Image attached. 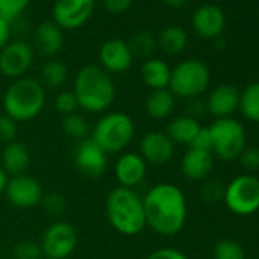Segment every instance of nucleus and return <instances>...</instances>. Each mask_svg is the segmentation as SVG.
Segmentation results:
<instances>
[{"instance_id":"1","label":"nucleus","mask_w":259,"mask_h":259,"mask_svg":"<svg viewBox=\"0 0 259 259\" xmlns=\"http://www.w3.org/2000/svg\"><path fill=\"white\" fill-rule=\"evenodd\" d=\"M147 226L162 236L177 235L186 223L188 204L183 191L172 183H159L142 197Z\"/></svg>"},{"instance_id":"2","label":"nucleus","mask_w":259,"mask_h":259,"mask_svg":"<svg viewBox=\"0 0 259 259\" xmlns=\"http://www.w3.org/2000/svg\"><path fill=\"white\" fill-rule=\"evenodd\" d=\"M105 215L110 226L123 236H136L147 227L144 200L130 188L117 186L108 192Z\"/></svg>"},{"instance_id":"3","label":"nucleus","mask_w":259,"mask_h":259,"mask_svg":"<svg viewBox=\"0 0 259 259\" xmlns=\"http://www.w3.org/2000/svg\"><path fill=\"white\" fill-rule=\"evenodd\" d=\"M73 93L79 108L89 113H102L113 104L116 87L110 73H107L101 66L87 64L75 78Z\"/></svg>"},{"instance_id":"4","label":"nucleus","mask_w":259,"mask_h":259,"mask_svg":"<svg viewBox=\"0 0 259 259\" xmlns=\"http://www.w3.org/2000/svg\"><path fill=\"white\" fill-rule=\"evenodd\" d=\"M4 111L7 116L19 122L35 119L45 108L46 90L43 84L34 78H19L7 89L4 95Z\"/></svg>"},{"instance_id":"5","label":"nucleus","mask_w":259,"mask_h":259,"mask_svg":"<svg viewBox=\"0 0 259 259\" xmlns=\"http://www.w3.org/2000/svg\"><path fill=\"white\" fill-rule=\"evenodd\" d=\"M135 133L136 126L132 116L123 111H110L96 120L89 138L107 154H117L132 144Z\"/></svg>"},{"instance_id":"6","label":"nucleus","mask_w":259,"mask_h":259,"mask_svg":"<svg viewBox=\"0 0 259 259\" xmlns=\"http://www.w3.org/2000/svg\"><path fill=\"white\" fill-rule=\"evenodd\" d=\"M210 82V72L200 60H185L171 70L169 90L174 96L194 99L203 95Z\"/></svg>"},{"instance_id":"7","label":"nucleus","mask_w":259,"mask_h":259,"mask_svg":"<svg viewBox=\"0 0 259 259\" xmlns=\"http://www.w3.org/2000/svg\"><path fill=\"white\" fill-rule=\"evenodd\" d=\"M209 132L212 138V153L220 159L226 162L236 160L245 150V130L238 120L232 117L217 119L209 126Z\"/></svg>"},{"instance_id":"8","label":"nucleus","mask_w":259,"mask_h":259,"mask_svg":"<svg viewBox=\"0 0 259 259\" xmlns=\"http://www.w3.org/2000/svg\"><path fill=\"white\" fill-rule=\"evenodd\" d=\"M224 201L227 207L239 215L248 217L259 210V179L251 174H242L235 177L224 192Z\"/></svg>"},{"instance_id":"9","label":"nucleus","mask_w":259,"mask_h":259,"mask_svg":"<svg viewBox=\"0 0 259 259\" xmlns=\"http://www.w3.org/2000/svg\"><path fill=\"white\" fill-rule=\"evenodd\" d=\"M43 257L48 259H67L78 245L76 229L67 221H57L48 226L41 238Z\"/></svg>"},{"instance_id":"10","label":"nucleus","mask_w":259,"mask_h":259,"mask_svg":"<svg viewBox=\"0 0 259 259\" xmlns=\"http://www.w3.org/2000/svg\"><path fill=\"white\" fill-rule=\"evenodd\" d=\"M73 163L84 177L98 179L107 171L108 154L90 138H85L73 150Z\"/></svg>"},{"instance_id":"11","label":"nucleus","mask_w":259,"mask_h":259,"mask_svg":"<svg viewBox=\"0 0 259 259\" xmlns=\"http://www.w3.org/2000/svg\"><path fill=\"white\" fill-rule=\"evenodd\" d=\"M5 195L8 201L19 209H32L43 200V188L40 182L31 176L22 174L10 177Z\"/></svg>"},{"instance_id":"12","label":"nucleus","mask_w":259,"mask_h":259,"mask_svg":"<svg viewBox=\"0 0 259 259\" xmlns=\"http://www.w3.org/2000/svg\"><path fill=\"white\" fill-rule=\"evenodd\" d=\"M34 61V51L25 41L8 43L0 51V72L8 78H23Z\"/></svg>"},{"instance_id":"13","label":"nucleus","mask_w":259,"mask_h":259,"mask_svg":"<svg viewBox=\"0 0 259 259\" xmlns=\"http://www.w3.org/2000/svg\"><path fill=\"white\" fill-rule=\"evenodd\" d=\"M95 0H57L54 5V22L61 29L81 28L92 16Z\"/></svg>"},{"instance_id":"14","label":"nucleus","mask_w":259,"mask_h":259,"mask_svg":"<svg viewBox=\"0 0 259 259\" xmlns=\"http://www.w3.org/2000/svg\"><path fill=\"white\" fill-rule=\"evenodd\" d=\"M139 150L147 163L166 165L176 154V144L163 132H150L142 136Z\"/></svg>"},{"instance_id":"15","label":"nucleus","mask_w":259,"mask_h":259,"mask_svg":"<svg viewBox=\"0 0 259 259\" xmlns=\"http://www.w3.org/2000/svg\"><path fill=\"white\" fill-rule=\"evenodd\" d=\"M133 52L128 43L119 38L107 40L99 49L101 67L107 73H122L126 72L133 64Z\"/></svg>"},{"instance_id":"16","label":"nucleus","mask_w":259,"mask_h":259,"mask_svg":"<svg viewBox=\"0 0 259 259\" xmlns=\"http://www.w3.org/2000/svg\"><path fill=\"white\" fill-rule=\"evenodd\" d=\"M147 162L139 153H123L114 163V176L122 188L135 189L141 185L147 176Z\"/></svg>"},{"instance_id":"17","label":"nucleus","mask_w":259,"mask_h":259,"mask_svg":"<svg viewBox=\"0 0 259 259\" xmlns=\"http://www.w3.org/2000/svg\"><path fill=\"white\" fill-rule=\"evenodd\" d=\"M192 28L200 37L213 40L223 35L226 28V16L220 7L204 4L195 10L192 16Z\"/></svg>"},{"instance_id":"18","label":"nucleus","mask_w":259,"mask_h":259,"mask_svg":"<svg viewBox=\"0 0 259 259\" xmlns=\"http://www.w3.org/2000/svg\"><path fill=\"white\" fill-rule=\"evenodd\" d=\"M207 111L217 119L230 117L239 108V92L230 84L217 85L207 96Z\"/></svg>"},{"instance_id":"19","label":"nucleus","mask_w":259,"mask_h":259,"mask_svg":"<svg viewBox=\"0 0 259 259\" xmlns=\"http://www.w3.org/2000/svg\"><path fill=\"white\" fill-rule=\"evenodd\" d=\"M31 165V154L25 144L14 141L5 145L2 156H0V168L8 176L16 177L28 171Z\"/></svg>"},{"instance_id":"20","label":"nucleus","mask_w":259,"mask_h":259,"mask_svg":"<svg viewBox=\"0 0 259 259\" xmlns=\"http://www.w3.org/2000/svg\"><path fill=\"white\" fill-rule=\"evenodd\" d=\"M180 168H182L183 176L188 180L200 182V180L206 179L213 168L212 153L188 148V151L185 153V156L182 159Z\"/></svg>"},{"instance_id":"21","label":"nucleus","mask_w":259,"mask_h":259,"mask_svg":"<svg viewBox=\"0 0 259 259\" xmlns=\"http://www.w3.org/2000/svg\"><path fill=\"white\" fill-rule=\"evenodd\" d=\"M35 43L45 57H55L64 43L63 29L55 22H43L35 31Z\"/></svg>"},{"instance_id":"22","label":"nucleus","mask_w":259,"mask_h":259,"mask_svg":"<svg viewBox=\"0 0 259 259\" xmlns=\"http://www.w3.org/2000/svg\"><path fill=\"white\" fill-rule=\"evenodd\" d=\"M142 81L151 90H162L169 87L171 67L159 58H150L142 64L141 69Z\"/></svg>"},{"instance_id":"23","label":"nucleus","mask_w":259,"mask_h":259,"mask_svg":"<svg viewBox=\"0 0 259 259\" xmlns=\"http://www.w3.org/2000/svg\"><path fill=\"white\" fill-rule=\"evenodd\" d=\"M176 107V96L169 89L151 90L145 101V111L150 117L162 120L172 114Z\"/></svg>"},{"instance_id":"24","label":"nucleus","mask_w":259,"mask_h":259,"mask_svg":"<svg viewBox=\"0 0 259 259\" xmlns=\"http://www.w3.org/2000/svg\"><path fill=\"white\" fill-rule=\"evenodd\" d=\"M201 128L200 122L194 117H189L186 114L174 117L168 128H166V136L174 142V144H182V145H189L198 130Z\"/></svg>"},{"instance_id":"25","label":"nucleus","mask_w":259,"mask_h":259,"mask_svg":"<svg viewBox=\"0 0 259 259\" xmlns=\"http://www.w3.org/2000/svg\"><path fill=\"white\" fill-rule=\"evenodd\" d=\"M159 45L166 54H171V55L180 54L185 51L188 45V34L180 26H176V25L166 26L165 29H162L159 35Z\"/></svg>"},{"instance_id":"26","label":"nucleus","mask_w":259,"mask_h":259,"mask_svg":"<svg viewBox=\"0 0 259 259\" xmlns=\"http://www.w3.org/2000/svg\"><path fill=\"white\" fill-rule=\"evenodd\" d=\"M239 110L251 122H259V82L248 84L239 93Z\"/></svg>"},{"instance_id":"27","label":"nucleus","mask_w":259,"mask_h":259,"mask_svg":"<svg viewBox=\"0 0 259 259\" xmlns=\"http://www.w3.org/2000/svg\"><path fill=\"white\" fill-rule=\"evenodd\" d=\"M67 79V67L63 61L51 60L41 70V84L48 89H58Z\"/></svg>"},{"instance_id":"28","label":"nucleus","mask_w":259,"mask_h":259,"mask_svg":"<svg viewBox=\"0 0 259 259\" xmlns=\"http://www.w3.org/2000/svg\"><path fill=\"white\" fill-rule=\"evenodd\" d=\"M61 128L69 139L79 142V141L89 138V123H87L85 117L81 116L79 113L64 116L63 122H61Z\"/></svg>"},{"instance_id":"29","label":"nucleus","mask_w":259,"mask_h":259,"mask_svg":"<svg viewBox=\"0 0 259 259\" xmlns=\"http://www.w3.org/2000/svg\"><path fill=\"white\" fill-rule=\"evenodd\" d=\"M130 49L133 52V57H141L147 58L150 57L156 48H157V40L150 31H141L132 37V41L128 43Z\"/></svg>"},{"instance_id":"30","label":"nucleus","mask_w":259,"mask_h":259,"mask_svg":"<svg viewBox=\"0 0 259 259\" xmlns=\"http://www.w3.org/2000/svg\"><path fill=\"white\" fill-rule=\"evenodd\" d=\"M213 259H245V251L239 242L221 239L213 247Z\"/></svg>"},{"instance_id":"31","label":"nucleus","mask_w":259,"mask_h":259,"mask_svg":"<svg viewBox=\"0 0 259 259\" xmlns=\"http://www.w3.org/2000/svg\"><path fill=\"white\" fill-rule=\"evenodd\" d=\"M29 5V0H0V19L11 23L17 20Z\"/></svg>"},{"instance_id":"32","label":"nucleus","mask_w":259,"mask_h":259,"mask_svg":"<svg viewBox=\"0 0 259 259\" xmlns=\"http://www.w3.org/2000/svg\"><path fill=\"white\" fill-rule=\"evenodd\" d=\"M13 257L14 259H41L43 257L41 245L40 242L31 241V239L20 241L14 245Z\"/></svg>"},{"instance_id":"33","label":"nucleus","mask_w":259,"mask_h":259,"mask_svg":"<svg viewBox=\"0 0 259 259\" xmlns=\"http://www.w3.org/2000/svg\"><path fill=\"white\" fill-rule=\"evenodd\" d=\"M79 108L78 105V101H76V96L73 92H61L57 95L55 98V110L63 114V116H69V114H73L76 113V110Z\"/></svg>"},{"instance_id":"34","label":"nucleus","mask_w":259,"mask_h":259,"mask_svg":"<svg viewBox=\"0 0 259 259\" xmlns=\"http://www.w3.org/2000/svg\"><path fill=\"white\" fill-rule=\"evenodd\" d=\"M224 192H226V186L221 182L210 180L206 185H203V188H201V198L206 203H218V201L224 200Z\"/></svg>"},{"instance_id":"35","label":"nucleus","mask_w":259,"mask_h":259,"mask_svg":"<svg viewBox=\"0 0 259 259\" xmlns=\"http://www.w3.org/2000/svg\"><path fill=\"white\" fill-rule=\"evenodd\" d=\"M17 122L11 119L7 114L0 116V142H4L5 145L10 142L17 141Z\"/></svg>"},{"instance_id":"36","label":"nucleus","mask_w":259,"mask_h":259,"mask_svg":"<svg viewBox=\"0 0 259 259\" xmlns=\"http://www.w3.org/2000/svg\"><path fill=\"white\" fill-rule=\"evenodd\" d=\"M40 204H43L45 212H46L48 215H52V217L61 215V213L66 210V200H64L63 195H60V194L43 195V200H41Z\"/></svg>"},{"instance_id":"37","label":"nucleus","mask_w":259,"mask_h":259,"mask_svg":"<svg viewBox=\"0 0 259 259\" xmlns=\"http://www.w3.org/2000/svg\"><path fill=\"white\" fill-rule=\"evenodd\" d=\"M192 150H200V151H209L212 153V138H210V132L209 126H201L198 130V133L195 135V138L192 139V142L188 145Z\"/></svg>"},{"instance_id":"38","label":"nucleus","mask_w":259,"mask_h":259,"mask_svg":"<svg viewBox=\"0 0 259 259\" xmlns=\"http://www.w3.org/2000/svg\"><path fill=\"white\" fill-rule=\"evenodd\" d=\"M238 159L241 162V166L247 172L259 169V148H245Z\"/></svg>"},{"instance_id":"39","label":"nucleus","mask_w":259,"mask_h":259,"mask_svg":"<svg viewBox=\"0 0 259 259\" xmlns=\"http://www.w3.org/2000/svg\"><path fill=\"white\" fill-rule=\"evenodd\" d=\"M145 259H188L185 253H182L177 248H171V247H163V248H157L153 253H150Z\"/></svg>"},{"instance_id":"40","label":"nucleus","mask_w":259,"mask_h":259,"mask_svg":"<svg viewBox=\"0 0 259 259\" xmlns=\"http://www.w3.org/2000/svg\"><path fill=\"white\" fill-rule=\"evenodd\" d=\"M104 8L111 14H120L125 13L130 7H132L133 0H102Z\"/></svg>"},{"instance_id":"41","label":"nucleus","mask_w":259,"mask_h":259,"mask_svg":"<svg viewBox=\"0 0 259 259\" xmlns=\"http://www.w3.org/2000/svg\"><path fill=\"white\" fill-rule=\"evenodd\" d=\"M204 111H207L206 108V102H201L198 98H194V99H189L188 105H186V116L189 117H194L198 120L200 116L204 114Z\"/></svg>"},{"instance_id":"42","label":"nucleus","mask_w":259,"mask_h":259,"mask_svg":"<svg viewBox=\"0 0 259 259\" xmlns=\"http://www.w3.org/2000/svg\"><path fill=\"white\" fill-rule=\"evenodd\" d=\"M10 32H11L10 23L5 22L4 19H0V51H2L8 45V41H10Z\"/></svg>"},{"instance_id":"43","label":"nucleus","mask_w":259,"mask_h":259,"mask_svg":"<svg viewBox=\"0 0 259 259\" xmlns=\"http://www.w3.org/2000/svg\"><path fill=\"white\" fill-rule=\"evenodd\" d=\"M165 5H168L169 8H174V10H180L183 7H186L189 4V0H163Z\"/></svg>"},{"instance_id":"44","label":"nucleus","mask_w":259,"mask_h":259,"mask_svg":"<svg viewBox=\"0 0 259 259\" xmlns=\"http://www.w3.org/2000/svg\"><path fill=\"white\" fill-rule=\"evenodd\" d=\"M8 180H10V176H8L2 168H0V195L5 194V189H7Z\"/></svg>"},{"instance_id":"45","label":"nucleus","mask_w":259,"mask_h":259,"mask_svg":"<svg viewBox=\"0 0 259 259\" xmlns=\"http://www.w3.org/2000/svg\"><path fill=\"white\" fill-rule=\"evenodd\" d=\"M213 46H215V49H224L226 46H227V40L223 37V35H220V37H217V38H213Z\"/></svg>"},{"instance_id":"46","label":"nucleus","mask_w":259,"mask_h":259,"mask_svg":"<svg viewBox=\"0 0 259 259\" xmlns=\"http://www.w3.org/2000/svg\"><path fill=\"white\" fill-rule=\"evenodd\" d=\"M41 259H48V257H41Z\"/></svg>"},{"instance_id":"47","label":"nucleus","mask_w":259,"mask_h":259,"mask_svg":"<svg viewBox=\"0 0 259 259\" xmlns=\"http://www.w3.org/2000/svg\"><path fill=\"white\" fill-rule=\"evenodd\" d=\"M257 139H259V135H257Z\"/></svg>"}]
</instances>
